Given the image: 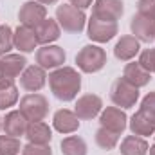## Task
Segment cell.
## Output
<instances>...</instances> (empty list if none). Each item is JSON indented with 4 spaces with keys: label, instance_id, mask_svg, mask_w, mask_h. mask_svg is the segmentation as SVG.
<instances>
[{
    "label": "cell",
    "instance_id": "30",
    "mask_svg": "<svg viewBox=\"0 0 155 155\" xmlns=\"http://www.w3.org/2000/svg\"><path fill=\"white\" fill-rule=\"evenodd\" d=\"M141 112L150 121L155 123V92H150L148 96H144V99L141 103Z\"/></svg>",
    "mask_w": 155,
    "mask_h": 155
},
{
    "label": "cell",
    "instance_id": "6",
    "mask_svg": "<svg viewBox=\"0 0 155 155\" xmlns=\"http://www.w3.org/2000/svg\"><path fill=\"white\" fill-rule=\"evenodd\" d=\"M65 51L58 45H41L40 49H36V63L41 69H58L63 67L65 63Z\"/></svg>",
    "mask_w": 155,
    "mask_h": 155
},
{
    "label": "cell",
    "instance_id": "24",
    "mask_svg": "<svg viewBox=\"0 0 155 155\" xmlns=\"http://www.w3.org/2000/svg\"><path fill=\"white\" fill-rule=\"evenodd\" d=\"M18 101V87L15 79H2L0 81V110L13 107Z\"/></svg>",
    "mask_w": 155,
    "mask_h": 155
},
{
    "label": "cell",
    "instance_id": "29",
    "mask_svg": "<svg viewBox=\"0 0 155 155\" xmlns=\"http://www.w3.org/2000/svg\"><path fill=\"white\" fill-rule=\"evenodd\" d=\"M139 63H141L150 74H155V47L153 49H146V51L141 52Z\"/></svg>",
    "mask_w": 155,
    "mask_h": 155
},
{
    "label": "cell",
    "instance_id": "12",
    "mask_svg": "<svg viewBox=\"0 0 155 155\" xmlns=\"http://www.w3.org/2000/svg\"><path fill=\"white\" fill-rule=\"evenodd\" d=\"M130 29H132V35L139 41L150 43V41L155 40V18H150V16H144V15L137 13V15L132 16Z\"/></svg>",
    "mask_w": 155,
    "mask_h": 155
},
{
    "label": "cell",
    "instance_id": "3",
    "mask_svg": "<svg viewBox=\"0 0 155 155\" xmlns=\"http://www.w3.org/2000/svg\"><path fill=\"white\" fill-rule=\"evenodd\" d=\"M56 22L60 24V27L63 31L78 35L85 29L87 16H85L83 9H78L71 4H63V5H58V9H56Z\"/></svg>",
    "mask_w": 155,
    "mask_h": 155
},
{
    "label": "cell",
    "instance_id": "31",
    "mask_svg": "<svg viewBox=\"0 0 155 155\" xmlns=\"http://www.w3.org/2000/svg\"><path fill=\"white\" fill-rule=\"evenodd\" d=\"M22 155H52V150L49 144H25L22 148Z\"/></svg>",
    "mask_w": 155,
    "mask_h": 155
},
{
    "label": "cell",
    "instance_id": "37",
    "mask_svg": "<svg viewBox=\"0 0 155 155\" xmlns=\"http://www.w3.org/2000/svg\"><path fill=\"white\" fill-rule=\"evenodd\" d=\"M0 56H2V54H0Z\"/></svg>",
    "mask_w": 155,
    "mask_h": 155
},
{
    "label": "cell",
    "instance_id": "1",
    "mask_svg": "<svg viewBox=\"0 0 155 155\" xmlns=\"http://www.w3.org/2000/svg\"><path fill=\"white\" fill-rule=\"evenodd\" d=\"M49 87L60 101H72L81 88V76L72 67H58L49 74Z\"/></svg>",
    "mask_w": 155,
    "mask_h": 155
},
{
    "label": "cell",
    "instance_id": "7",
    "mask_svg": "<svg viewBox=\"0 0 155 155\" xmlns=\"http://www.w3.org/2000/svg\"><path fill=\"white\" fill-rule=\"evenodd\" d=\"M124 13L123 0H94L92 4V16L99 20L117 22Z\"/></svg>",
    "mask_w": 155,
    "mask_h": 155
},
{
    "label": "cell",
    "instance_id": "18",
    "mask_svg": "<svg viewBox=\"0 0 155 155\" xmlns=\"http://www.w3.org/2000/svg\"><path fill=\"white\" fill-rule=\"evenodd\" d=\"M15 47L20 51V52H33L38 45V40H36V33L35 29L27 27V25H18L16 31H15Z\"/></svg>",
    "mask_w": 155,
    "mask_h": 155
},
{
    "label": "cell",
    "instance_id": "23",
    "mask_svg": "<svg viewBox=\"0 0 155 155\" xmlns=\"http://www.w3.org/2000/svg\"><path fill=\"white\" fill-rule=\"evenodd\" d=\"M148 143L144 137L139 135H128L121 143V155H148Z\"/></svg>",
    "mask_w": 155,
    "mask_h": 155
},
{
    "label": "cell",
    "instance_id": "28",
    "mask_svg": "<svg viewBox=\"0 0 155 155\" xmlns=\"http://www.w3.org/2000/svg\"><path fill=\"white\" fill-rule=\"evenodd\" d=\"M15 31L9 27V25H0V54H9V51L15 47Z\"/></svg>",
    "mask_w": 155,
    "mask_h": 155
},
{
    "label": "cell",
    "instance_id": "20",
    "mask_svg": "<svg viewBox=\"0 0 155 155\" xmlns=\"http://www.w3.org/2000/svg\"><path fill=\"white\" fill-rule=\"evenodd\" d=\"M60 31H61L60 24L56 20H52V18H45L40 25L35 27L36 40L41 45H51L52 41H56V40L60 38Z\"/></svg>",
    "mask_w": 155,
    "mask_h": 155
},
{
    "label": "cell",
    "instance_id": "9",
    "mask_svg": "<svg viewBox=\"0 0 155 155\" xmlns=\"http://www.w3.org/2000/svg\"><path fill=\"white\" fill-rule=\"evenodd\" d=\"M45 18H47V9H45V5H41L36 0L25 2V4L20 7V11H18V20H20V24H22V25H27V27H31V29H35L36 25H40Z\"/></svg>",
    "mask_w": 155,
    "mask_h": 155
},
{
    "label": "cell",
    "instance_id": "14",
    "mask_svg": "<svg viewBox=\"0 0 155 155\" xmlns=\"http://www.w3.org/2000/svg\"><path fill=\"white\" fill-rule=\"evenodd\" d=\"M47 74L45 69H41L40 65H29L25 67V71L20 74V87L27 92H38L45 87Z\"/></svg>",
    "mask_w": 155,
    "mask_h": 155
},
{
    "label": "cell",
    "instance_id": "10",
    "mask_svg": "<svg viewBox=\"0 0 155 155\" xmlns=\"http://www.w3.org/2000/svg\"><path fill=\"white\" fill-rule=\"evenodd\" d=\"M99 124L121 135L124 132V128L128 126V117L124 114V110L119 107H107L99 116Z\"/></svg>",
    "mask_w": 155,
    "mask_h": 155
},
{
    "label": "cell",
    "instance_id": "32",
    "mask_svg": "<svg viewBox=\"0 0 155 155\" xmlns=\"http://www.w3.org/2000/svg\"><path fill=\"white\" fill-rule=\"evenodd\" d=\"M137 13L155 18V0H139L137 2Z\"/></svg>",
    "mask_w": 155,
    "mask_h": 155
},
{
    "label": "cell",
    "instance_id": "4",
    "mask_svg": "<svg viewBox=\"0 0 155 155\" xmlns=\"http://www.w3.org/2000/svg\"><path fill=\"white\" fill-rule=\"evenodd\" d=\"M20 112L27 117L29 123L43 121L49 114V101L45 99V96L31 92L20 99Z\"/></svg>",
    "mask_w": 155,
    "mask_h": 155
},
{
    "label": "cell",
    "instance_id": "33",
    "mask_svg": "<svg viewBox=\"0 0 155 155\" xmlns=\"http://www.w3.org/2000/svg\"><path fill=\"white\" fill-rule=\"evenodd\" d=\"M69 2H71V5H74L78 9H87L94 0H69Z\"/></svg>",
    "mask_w": 155,
    "mask_h": 155
},
{
    "label": "cell",
    "instance_id": "11",
    "mask_svg": "<svg viewBox=\"0 0 155 155\" xmlns=\"http://www.w3.org/2000/svg\"><path fill=\"white\" fill-rule=\"evenodd\" d=\"M27 60L22 54H4L0 56V81L2 79H15L25 71Z\"/></svg>",
    "mask_w": 155,
    "mask_h": 155
},
{
    "label": "cell",
    "instance_id": "16",
    "mask_svg": "<svg viewBox=\"0 0 155 155\" xmlns=\"http://www.w3.org/2000/svg\"><path fill=\"white\" fill-rule=\"evenodd\" d=\"M141 51V41L135 38L134 35H126V36H121V40L116 43L114 47V54H116L117 60L121 61H130L134 60Z\"/></svg>",
    "mask_w": 155,
    "mask_h": 155
},
{
    "label": "cell",
    "instance_id": "22",
    "mask_svg": "<svg viewBox=\"0 0 155 155\" xmlns=\"http://www.w3.org/2000/svg\"><path fill=\"white\" fill-rule=\"evenodd\" d=\"M128 126H130L132 134L134 135H139V137H146V135H153L155 134V123L150 121L141 110L132 116Z\"/></svg>",
    "mask_w": 155,
    "mask_h": 155
},
{
    "label": "cell",
    "instance_id": "25",
    "mask_svg": "<svg viewBox=\"0 0 155 155\" xmlns=\"http://www.w3.org/2000/svg\"><path fill=\"white\" fill-rule=\"evenodd\" d=\"M60 146H61V153L63 155H87V143L78 135L65 137Z\"/></svg>",
    "mask_w": 155,
    "mask_h": 155
},
{
    "label": "cell",
    "instance_id": "17",
    "mask_svg": "<svg viewBox=\"0 0 155 155\" xmlns=\"http://www.w3.org/2000/svg\"><path fill=\"white\" fill-rule=\"evenodd\" d=\"M123 78H124L130 85H134V87H137V88L146 87V85L152 81V74H150L139 61H130V63H126V65H124V71H123Z\"/></svg>",
    "mask_w": 155,
    "mask_h": 155
},
{
    "label": "cell",
    "instance_id": "2",
    "mask_svg": "<svg viewBox=\"0 0 155 155\" xmlns=\"http://www.w3.org/2000/svg\"><path fill=\"white\" fill-rule=\"evenodd\" d=\"M76 63L81 72H87V74L97 72L107 63V52L99 45H85L76 54Z\"/></svg>",
    "mask_w": 155,
    "mask_h": 155
},
{
    "label": "cell",
    "instance_id": "34",
    "mask_svg": "<svg viewBox=\"0 0 155 155\" xmlns=\"http://www.w3.org/2000/svg\"><path fill=\"white\" fill-rule=\"evenodd\" d=\"M36 2H40L41 5H49V4H56L58 0H36Z\"/></svg>",
    "mask_w": 155,
    "mask_h": 155
},
{
    "label": "cell",
    "instance_id": "27",
    "mask_svg": "<svg viewBox=\"0 0 155 155\" xmlns=\"http://www.w3.org/2000/svg\"><path fill=\"white\" fill-rule=\"evenodd\" d=\"M22 150L18 137H11L7 134L0 135V155H18Z\"/></svg>",
    "mask_w": 155,
    "mask_h": 155
},
{
    "label": "cell",
    "instance_id": "19",
    "mask_svg": "<svg viewBox=\"0 0 155 155\" xmlns=\"http://www.w3.org/2000/svg\"><path fill=\"white\" fill-rule=\"evenodd\" d=\"M52 124H54V128L60 134H74L79 128V119H78V116L74 112H71L67 108H61V110H58L54 114Z\"/></svg>",
    "mask_w": 155,
    "mask_h": 155
},
{
    "label": "cell",
    "instance_id": "15",
    "mask_svg": "<svg viewBox=\"0 0 155 155\" xmlns=\"http://www.w3.org/2000/svg\"><path fill=\"white\" fill-rule=\"evenodd\" d=\"M27 126H29V121H27V117L24 116L20 110H13V112L5 114V117L2 119V130H4V134H7L11 137H22V135H25Z\"/></svg>",
    "mask_w": 155,
    "mask_h": 155
},
{
    "label": "cell",
    "instance_id": "8",
    "mask_svg": "<svg viewBox=\"0 0 155 155\" xmlns=\"http://www.w3.org/2000/svg\"><path fill=\"white\" fill-rule=\"evenodd\" d=\"M88 38L97 43H105L108 40H112L117 35V22H108V20H99L96 16H92L88 20V27H87Z\"/></svg>",
    "mask_w": 155,
    "mask_h": 155
},
{
    "label": "cell",
    "instance_id": "36",
    "mask_svg": "<svg viewBox=\"0 0 155 155\" xmlns=\"http://www.w3.org/2000/svg\"><path fill=\"white\" fill-rule=\"evenodd\" d=\"M0 130H2V119H0Z\"/></svg>",
    "mask_w": 155,
    "mask_h": 155
},
{
    "label": "cell",
    "instance_id": "21",
    "mask_svg": "<svg viewBox=\"0 0 155 155\" xmlns=\"http://www.w3.org/2000/svg\"><path fill=\"white\" fill-rule=\"evenodd\" d=\"M25 137L29 143L33 144H49L52 139V130L49 124H45L43 121H36V123H29Z\"/></svg>",
    "mask_w": 155,
    "mask_h": 155
},
{
    "label": "cell",
    "instance_id": "26",
    "mask_svg": "<svg viewBox=\"0 0 155 155\" xmlns=\"http://www.w3.org/2000/svg\"><path fill=\"white\" fill-rule=\"evenodd\" d=\"M94 139H96V144H97L99 148H103V150H112V148L117 146L119 134L107 130L105 126H99V128L96 130V137H94Z\"/></svg>",
    "mask_w": 155,
    "mask_h": 155
},
{
    "label": "cell",
    "instance_id": "13",
    "mask_svg": "<svg viewBox=\"0 0 155 155\" xmlns=\"http://www.w3.org/2000/svg\"><path fill=\"white\" fill-rule=\"evenodd\" d=\"M101 108H103V101L99 96L83 94L81 97H78L74 105V114L78 116V119H94L97 114H101Z\"/></svg>",
    "mask_w": 155,
    "mask_h": 155
},
{
    "label": "cell",
    "instance_id": "5",
    "mask_svg": "<svg viewBox=\"0 0 155 155\" xmlns=\"http://www.w3.org/2000/svg\"><path fill=\"white\" fill-rule=\"evenodd\" d=\"M110 99L119 108H130L139 99V88L130 85L124 78H117L110 87Z\"/></svg>",
    "mask_w": 155,
    "mask_h": 155
},
{
    "label": "cell",
    "instance_id": "35",
    "mask_svg": "<svg viewBox=\"0 0 155 155\" xmlns=\"http://www.w3.org/2000/svg\"><path fill=\"white\" fill-rule=\"evenodd\" d=\"M148 155H155V143L150 146V148H148Z\"/></svg>",
    "mask_w": 155,
    "mask_h": 155
}]
</instances>
